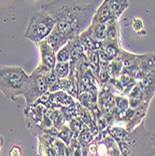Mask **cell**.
I'll return each mask as SVG.
<instances>
[{"label": "cell", "instance_id": "obj_1", "mask_svg": "<svg viewBox=\"0 0 155 156\" xmlns=\"http://www.w3.org/2000/svg\"><path fill=\"white\" fill-rule=\"evenodd\" d=\"M42 9L48 12L55 22L63 21L70 23L78 35L91 25L95 12L93 5L76 0H53L42 6Z\"/></svg>", "mask_w": 155, "mask_h": 156}, {"label": "cell", "instance_id": "obj_2", "mask_svg": "<svg viewBox=\"0 0 155 156\" xmlns=\"http://www.w3.org/2000/svg\"><path fill=\"white\" fill-rule=\"evenodd\" d=\"M30 76L20 66H0V92L8 99L15 101L27 90Z\"/></svg>", "mask_w": 155, "mask_h": 156}, {"label": "cell", "instance_id": "obj_3", "mask_svg": "<svg viewBox=\"0 0 155 156\" xmlns=\"http://www.w3.org/2000/svg\"><path fill=\"white\" fill-rule=\"evenodd\" d=\"M54 26L55 20L48 12L43 9L35 11L30 15L24 37L37 45L50 35Z\"/></svg>", "mask_w": 155, "mask_h": 156}, {"label": "cell", "instance_id": "obj_4", "mask_svg": "<svg viewBox=\"0 0 155 156\" xmlns=\"http://www.w3.org/2000/svg\"><path fill=\"white\" fill-rule=\"evenodd\" d=\"M51 70V69H49L44 66L38 65L34 72L30 75L27 90L23 94L26 106L35 103L39 97L49 92V74Z\"/></svg>", "mask_w": 155, "mask_h": 156}, {"label": "cell", "instance_id": "obj_5", "mask_svg": "<svg viewBox=\"0 0 155 156\" xmlns=\"http://www.w3.org/2000/svg\"><path fill=\"white\" fill-rule=\"evenodd\" d=\"M97 105L99 107L104 118L107 120V125L111 126L114 120L115 110V94L106 84L98 91Z\"/></svg>", "mask_w": 155, "mask_h": 156}, {"label": "cell", "instance_id": "obj_6", "mask_svg": "<svg viewBox=\"0 0 155 156\" xmlns=\"http://www.w3.org/2000/svg\"><path fill=\"white\" fill-rule=\"evenodd\" d=\"M37 46L40 56L39 65L44 66L49 69L54 68L56 65V51L48 44L45 39L41 40Z\"/></svg>", "mask_w": 155, "mask_h": 156}, {"label": "cell", "instance_id": "obj_7", "mask_svg": "<svg viewBox=\"0 0 155 156\" xmlns=\"http://www.w3.org/2000/svg\"><path fill=\"white\" fill-rule=\"evenodd\" d=\"M137 67L138 70L135 79L140 80L151 70L155 69V53L137 55Z\"/></svg>", "mask_w": 155, "mask_h": 156}, {"label": "cell", "instance_id": "obj_8", "mask_svg": "<svg viewBox=\"0 0 155 156\" xmlns=\"http://www.w3.org/2000/svg\"><path fill=\"white\" fill-rule=\"evenodd\" d=\"M79 39L84 49V51L91 50H99L103 45V41L97 39L93 34L91 26H89L87 29L82 31L79 35Z\"/></svg>", "mask_w": 155, "mask_h": 156}, {"label": "cell", "instance_id": "obj_9", "mask_svg": "<svg viewBox=\"0 0 155 156\" xmlns=\"http://www.w3.org/2000/svg\"><path fill=\"white\" fill-rule=\"evenodd\" d=\"M137 84L143 91L147 100L150 101L155 94V69L151 70L141 80H138Z\"/></svg>", "mask_w": 155, "mask_h": 156}, {"label": "cell", "instance_id": "obj_10", "mask_svg": "<svg viewBox=\"0 0 155 156\" xmlns=\"http://www.w3.org/2000/svg\"><path fill=\"white\" fill-rule=\"evenodd\" d=\"M113 18H117V17L114 15L113 12L111 11V9L107 4V0H104L102 5L99 7V9L94 12V15L93 17L92 23H106L109 20L113 19Z\"/></svg>", "mask_w": 155, "mask_h": 156}, {"label": "cell", "instance_id": "obj_11", "mask_svg": "<svg viewBox=\"0 0 155 156\" xmlns=\"http://www.w3.org/2000/svg\"><path fill=\"white\" fill-rule=\"evenodd\" d=\"M128 101H129V107L133 109H136L139 106H141L144 102L148 101L143 91L139 87V85L136 83L135 86L131 89V91L128 93Z\"/></svg>", "mask_w": 155, "mask_h": 156}, {"label": "cell", "instance_id": "obj_12", "mask_svg": "<svg viewBox=\"0 0 155 156\" xmlns=\"http://www.w3.org/2000/svg\"><path fill=\"white\" fill-rule=\"evenodd\" d=\"M77 138L79 141L80 146H81L82 155H88V145L90 144L91 141H93V139L94 138V136L92 133V131L90 130L88 125H86L85 123L83 124L82 129H81V131L79 134Z\"/></svg>", "mask_w": 155, "mask_h": 156}, {"label": "cell", "instance_id": "obj_13", "mask_svg": "<svg viewBox=\"0 0 155 156\" xmlns=\"http://www.w3.org/2000/svg\"><path fill=\"white\" fill-rule=\"evenodd\" d=\"M45 40L48 42V44L55 51H57L60 48H62L64 45H65L67 43V41H68V39L65 37H64L58 31H56L54 28L52 29V31L50 33V35L45 38Z\"/></svg>", "mask_w": 155, "mask_h": 156}, {"label": "cell", "instance_id": "obj_14", "mask_svg": "<svg viewBox=\"0 0 155 156\" xmlns=\"http://www.w3.org/2000/svg\"><path fill=\"white\" fill-rule=\"evenodd\" d=\"M107 24L106 39L110 41H120V26L118 23V18H113L109 20Z\"/></svg>", "mask_w": 155, "mask_h": 156}, {"label": "cell", "instance_id": "obj_15", "mask_svg": "<svg viewBox=\"0 0 155 156\" xmlns=\"http://www.w3.org/2000/svg\"><path fill=\"white\" fill-rule=\"evenodd\" d=\"M107 4L117 18H119L129 6L128 0H107Z\"/></svg>", "mask_w": 155, "mask_h": 156}, {"label": "cell", "instance_id": "obj_16", "mask_svg": "<svg viewBox=\"0 0 155 156\" xmlns=\"http://www.w3.org/2000/svg\"><path fill=\"white\" fill-rule=\"evenodd\" d=\"M122 68H123L122 62L120 58V56H118V57L114 58L113 60L109 61L107 70L110 78L117 79L121 75V73L122 71Z\"/></svg>", "mask_w": 155, "mask_h": 156}, {"label": "cell", "instance_id": "obj_17", "mask_svg": "<svg viewBox=\"0 0 155 156\" xmlns=\"http://www.w3.org/2000/svg\"><path fill=\"white\" fill-rule=\"evenodd\" d=\"M91 28L94 37L101 41H104L106 39V32H107V24L106 23H91Z\"/></svg>", "mask_w": 155, "mask_h": 156}, {"label": "cell", "instance_id": "obj_18", "mask_svg": "<svg viewBox=\"0 0 155 156\" xmlns=\"http://www.w3.org/2000/svg\"><path fill=\"white\" fill-rule=\"evenodd\" d=\"M55 74L59 79H65L69 76L70 73V65L69 62H56V65L53 68Z\"/></svg>", "mask_w": 155, "mask_h": 156}, {"label": "cell", "instance_id": "obj_19", "mask_svg": "<svg viewBox=\"0 0 155 156\" xmlns=\"http://www.w3.org/2000/svg\"><path fill=\"white\" fill-rule=\"evenodd\" d=\"M60 110L62 111L63 115L65 117V122H68L71 119L78 116V109H77L76 103L73 105H69V106H63L60 108Z\"/></svg>", "mask_w": 155, "mask_h": 156}, {"label": "cell", "instance_id": "obj_20", "mask_svg": "<svg viewBox=\"0 0 155 156\" xmlns=\"http://www.w3.org/2000/svg\"><path fill=\"white\" fill-rule=\"evenodd\" d=\"M56 136L60 138L61 140H63L64 142L68 146L70 144V141H71V139L73 138V132L69 128V126L65 123L62 126V128L58 131V134Z\"/></svg>", "mask_w": 155, "mask_h": 156}, {"label": "cell", "instance_id": "obj_21", "mask_svg": "<svg viewBox=\"0 0 155 156\" xmlns=\"http://www.w3.org/2000/svg\"><path fill=\"white\" fill-rule=\"evenodd\" d=\"M67 123H68L67 125L69 126V128L71 129V131L73 132V137L77 138L79 134L80 133V131L82 129L83 124H84L82 120L79 116H77V117L70 120Z\"/></svg>", "mask_w": 155, "mask_h": 156}, {"label": "cell", "instance_id": "obj_22", "mask_svg": "<svg viewBox=\"0 0 155 156\" xmlns=\"http://www.w3.org/2000/svg\"><path fill=\"white\" fill-rule=\"evenodd\" d=\"M54 151L56 155H70L68 146L57 136L54 139Z\"/></svg>", "mask_w": 155, "mask_h": 156}, {"label": "cell", "instance_id": "obj_23", "mask_svg": "<svg viewBox=\"0 0 155 156\" xmlns=\"http://www.w3.org/2000/svg\"><path fill=\"white\" fill-rule=\"evenodd\" d=\"M70 60V50L68 44L66 43L62 48L56 51V62H69Z\"/></svg>", "mask_w": 155, "mask_h": 156}, {"label": "cell", "instance_id": "obj_24", "mask_svg": "<svg viewBox=\"0 0 155 156\" xmlns=\"http://www.w3.org/2000/svg\"><path fill=\"white\" fill-rule=\"evenodd\" d=\"M86 57L89 60V62L94 66L95 67H97L98 69H100L99 66V63H100V57H99V52H98V50H91V51H85Z\"/></svg>", "mask_w": 155, "mask_h": 156}, {"label": "cell", "instance_id": "obj_25", "mask_svg": "<svg viewBox=\"0 0 155 156\" xmlns=\"http://www.w3.org/2000/svg\"><path fill=\"white\" fill-rule=\"evenodd\" d=\"M69 148V152L70 155H82V150H81V146L79 141L78 140V138L73 137L70 141V144L68 145Z\"/></svg>", "mask_w": 155, "mask_h": 156}, {"label": "cell", "instance_id": "obj_26", "mask_svg": "<svg viewBox=\"0 0 155 156\" xmlns=\"http://www.w3.org/2000/svg\"><path fill=\"white\" fill-rule=\"evenodd\" d=\"M132 26L134 28V30L137 33H140L143 30V22L140 19H134Z\"/></svg>", "mask_w": 155, "mask_h": 156}, {"label": "cell", "instance_id": "obj_27", "mask_svg": "<svg viewBox=\"0 0 155 156\" xmlns=\"http://www.w3.org/2000/svg\"><path fill=\"white\" fill-rule=\"evenodd\" d=\"M9 155H22L20 148L17 147V146H13L12 149L9 151Z\"/></svg>", "mask_w": 155, "mask_h": 156}, {"label": "cell", "instance_id": "obj_28", "mask_svg": "<svg viewBox=\"0 0 155 156\" xmlns=\"http://www.w3.org/2000/svg\"><path fill=\"white\" fill-rule=\"evenodd\" d=\"M3 145V138L0 136V147H1Z\"/></svg>", "mask_w": 155, "mask_h": 156}]
</instances>
